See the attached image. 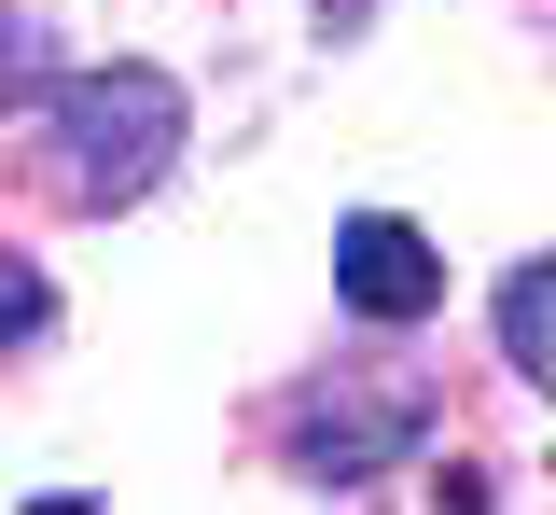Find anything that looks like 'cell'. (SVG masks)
Returning a JSON list of instances; mask_svg holds the SVG:
<instances>
[{
    "mask_svg": "<svg viewBox=\"0 0 556 515\" xmlns=\"http://www.w3.org/2000/svg\"><path fill=\"white\" fill-rule=\"evenodd\" d=\"M42 321H56V293H42V265H28V251H0V349H28Z\"/></svg>",
    "mask_w": 556,
    "mask_h": 515,
    "instance_id": "5b68a950",
    "label": "cell"
},
{
    "mask_svg": "<svg viewBox=\"0 0 556 515\" xmlns=\"http://www.w3.org/2000/svg\"><path fill=\"white\" fill-rule=\"evenodd\" d=\"M501 363H515V376H543V390H556V251L501 279Z\"/></svg>",
    "mask_w": 556,
    "mask_h": 515,
    "instance_id": "277c9868",
    "label": "cell"
},
{
    "mask_svg": "<svg viewBox=\"0 0 556 515\" xmlns=\"http://www.w3.org/2000/svg\"><path fill=\"white\" fill-rule=\"evenodd\" d=\"M334 293L362 306V321H431V306H445V251H431L404 210H348L334 223Z\"/></svg>",
    "mask_w": 556,
    "mask_h": 515,
    "instance_id": "7a4b0ae2",
    "label": "cell"
},
{
    "mask_svg": "<svg viewBox=\"0 0 556 515\" xmlns=\"http://www.w3.org/2000/svg\"><path fill=\"white\" fill-rule=\"evenodd\" d=\"M431 432V404L417 390H348V404H306L292 418V460L320 474V488H362L376 460H404V445Z\"/></svg>",
    "mask_w": 556,
    "mask_h": 515,
    "instance_id": "3957f363",
    "label": "cell"
},
{
    "mask_svg": "<svg viewBox=\"0 0 556 515\" xmlns=\"http://www.w3.org/2000/svg\"><path fill=\"white\" fill-rule=\"evenodd\" d=\"M181 84L153 71V56H112V71H70L56 84V153H70V196L84 210H139L153 181H167V153H181Z\"/></svg>",
    "mask_w": 556,
    "mask_h": 515,
    "instance_id": "6da1fadb",
    "label": "cell"
}]
</instances>
